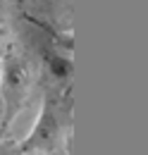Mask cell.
I'll return each mask as SVG.
<instances>
[{
    "label": "cell",
    "instance_id": "1",
    "mask_svg": "<svg viewBox=\"0 0 148 155\" xmlns=\"http://www.w3.org/2000/svg\"><path fill=\"white\" fill-rule=\"evenodd\" d=\"M31 72L26 60L15 48H7L0 64V98H2V119H0V138L10 131L12 122L17 119L19 110L29 93Z\"/></svg>",
    "mask_w": 148,
    "mask_h": 155
},
{
    "label": "cell",
    "instance_id": "2",
    "mask_svg": "<svg viewBox=\"0 0 148 155\" xmlns=\"http://www.w3.org/2000/svg\"><path fill=\"white\" fill-rule=\"evenodd\" d=\"M60 131H62V124H60V112H57L53 98L48 96L43 100V107L38 112L36 122L31 127L29 136L15 146L17 155H26V153H48L53 150L57 143H60Z\"/></svg>",
    "mask_w": 148,
    "mask_h": 155
},
{
    "label": "cell",
    "instance_id": "3",
    "mask_svg": "<svg viewBox=\"0 0 148 155\" xmlns=\"http://www.w3.org/2000/svg\"><path fill=\"white\" fill-rule=\"evenodd\" d=\"M43 67L50 81L55 84H69V79L74 74V62L69 55H62L55 48H43Z\"/></svg>",
    "mask_w": 148,
    "mask_h": 155
},
{
    "label": "cell",
    "instance_id": "4",
    "mask_svg": "<svg viewBox=\"0 0 148 155\" xmlns=\"http://www.w3.org/2000/svg\"><path fill=\"white\" fill-rule=\"evenodd\" d=\"M0 155H17V150H15L12 143H2L0 146Z\"/></svg>",
    "mask_w": 148,
    "mask_h": 155
},
{
    "label": "cell",
    "instance_id": "5",
    "mask_svg": "<svg viewBox=\"0 0 148 155\" xmlns=\"http://www.w3.org/2000/svg\"><path fill=\"white\" fill-rule=\"evenodd\" d=\"M0 21H2V0H0Z\"/></svg>",
    "mask_w": 148,
    "mask_h": 155
},
{
    "label": "cell",
    "instance_id": "6",
    "mask_svg": "<svg viewBox=\"0 0 148 155\" xmlns=\"http://www.w3.org/2000/svg\"><path fill=\"white\" fill-rule=\"evenodd\" d=\"M0 38H2V34H0Z\"/></svg>",
    "mask_w": 148,
    "mask_h": 155
}]
</instances>
